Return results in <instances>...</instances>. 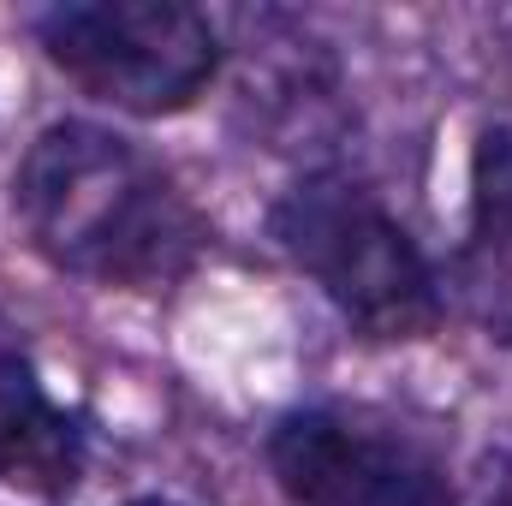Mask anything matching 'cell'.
I'll list each match as a JSON object with an SVG mask.
<instances>
[{
    "mask_svg": "<svg viewBox=\"0 0 512 506\" xmlns=\"http://www.w3.org/2000/svg\"><path fill=\"white\" fill-rule=\"evenodd\" d=\"M12 221L54 274L102 292H173L209 251L185 185L126 131L54 120L12 167Z\"/></svg>",
    "mask_w": 512,
    "mask_h": 506,
    "instance_id": "1",
    "label": "cell"
},
{
    "mask_svg": "<svg viewBox=\"0 0 512 506\" xmlns=\"http://www.w3.org/2000/svg\"><path fill=\"white\" fill-rule=\"evenodd\" d=\"M268 239L364 340H423L447 316L429 251L346 167L292 179L268 209Z\"/></svg>",
    "mask_w": 512,
    "mask_h": 506,
    "instance_id": "2",
    "label": "cell"
},
{
    "mask_svg": "<svg viewBox=\"0 0 512 506\" xmlns=\"http://www.w3.org/2000/svg\"><path fill=\"white\" fill-rule=\"evenodd\" d=\"M30 30L54 72L131 120L191 114L227 66L221 24L185 0H54Z\"/></svg>",
    "mask_w": 512,
    "mask_h": 506,
    "instance_id": "3",
    "label": "cell"
},
{
    "mask_svg": "<svg viewBox=\"0 0 512 506\" xmlns=\"http://www.w3.org/2000/svg\"><path fill=\"white\" fill-rule=\"evenodd\" d=\"M262 459L292 506H459L447 453L370 405H292L268 423Z\"/></svg>",
    "mask_w": 512,
    "mask_h": 506,
    "instance_id": "4",
    "label": "cell"
},
{
    "mask_svg": "<svg viewBox=\"0 0 512 506\" xmlns=\"http://www.w3.org/2000/svg\"><path fill=\"white\" fill-rule=\"evenodd\" d=\"M90 471V423L60 405L24 334L0 316V483L36 501H72Z\"/></svg>",
    "mask_w": 512,
    "mask_h": 506,
    "instance_id": "5",
    "label": "cell"
},
{
    "mask_svg": "<svg viewBox=\"0 0 512 506\" xmlns=\"http://www.w3.org/2000/svg\"><path fill=\"white\" fill-rule=\"evenodd\" d=\"M471 256L512 262V126H483L471 143Z\"/></svg>",
    "mask_w": 512,
    "mask_h": 506,
    "instance_id": "6",
    "label": "cell"
},
{
    "mask_svg": "<svg viewBox=\"0 0 512 506\" xmlns=\"http://www.w3.org/2000/svg\"><path fill=\"white\" fill-rule=\"evenodd\" d=\"M126 506H179V501H161V495H137V501H126Z\"/></svg>",
    "mask_w": 512,
    "mask_h": 506,
    "instance_id": "7",
    "label": "cell"
}]
</instances>
